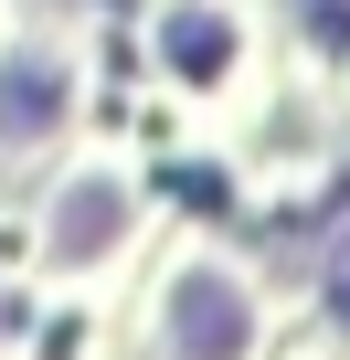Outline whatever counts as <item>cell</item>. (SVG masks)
I'll return each instance as SVG.
<instances>
[{"mask_svg": "<svg viewBox=\"0 0 350 360\" xmlns=\"http://www.w3.org/2000/svg\"><path fill=\"white\" fill-rule=\"evenodd\" d=\"M170 328H181L192 360H234L244 349V297L223 276H181V307H170Z\"/></svg>", "mask_w": 350, "mask_h": 360, "instance_id": "obj_1", "label": "cell"}, {"mask_svg": "<svg viewBox=\"0 0 350 360\" xmlns=\"http://www.w3.org/2000/svg\"><path fill=\"white\" fill-rule=\"evenodd\" d=\"M54 117H64V64H0V138H54Z\"/></svg>", "mask_w": 350, "mask_h": 360, "instance_id": "obj_2", "label": "cell"}, {"mask_svg": "<svg viewBox=\"0 0 350 360\" xmlns=\"http://www.w3.org/2000/svg\"><path fill=\"white\" fill-rule=\"evenodd\" d=\"M64 212H75V223H64V233H54V244H64V255H96V233H117V223H127V202H117V191H106V180H85V191H75V202H64Z\"/></svg>", "mask_w": 350, "mask_h": 360, "instance_id": "obj_3", "label": "cell"}, {"mask_svg": "<svg viewBox=\"0 0 350 360\" xmlns=\"http://www.w3.org/2000/svg\"><path fill=\"white\" fill-rule=\"evenodd\" d=\"M223 43H234V32H223L213 11H181V22H170V64H181V75H223Z\"/></svg>", "mask_w": 350, "mask_h": 360, "instance_id": "obj_4", "label": "cell"}]
</instances>
